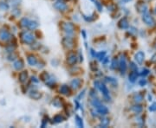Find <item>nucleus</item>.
<instances>
[{
    "label": "nucleus",
    "mask_w": 156,
    "mask_h": 128,
    "mask_svg": "<svg viewBox=\"0 0 156 128\" xmlns=\"http://www.w3.org/2000/svg\"><path fill=\"white\" fill-rule=\"evenodd\" d=\"M21 40L23 43H27V44H31L33 43L35 38L31 33L29 31H23V33H21Z\"/></svg>",
    "instance_id": "nucleus-1"
},
{
    "label": "nucleus",
    "mask_w": 156,
    "mask_h": 128,
    "mask_svg": "<svg viewBox=\"0 0 156 128\" xmlns=\"http://www.w3.org/2000/svg\"><path fill=\"white\" fill-rule=\"evenodd\" d=\"M95 85H96V88H99L101 90V92L103 94V95H104L105 98L107 99V100H110V97H109V93H108V88H107V87L105 86L104 84H102V83H101L100 81H95Z\"/></svg>",
    "instance_id": "nucleus-2"
},
{
    "label": "nucleus",
    "mask_w": 156,
    "mask_h": 128,
    "mask_svg": "<svg viewBox=\"0 0 156 128\" xmlns=\"http://www.w3.org/2000/svg\"><path fill=\"white\" fill-rule=\"evenodd\" d=\"M142 20L144 21L145 24H147L148 26H153L154 25V20H153V17L147 12L143 13V16H142Z\"/></svg>",
    "instance_id": "nucleus-3"
},
{
    "label": "nucleus",
    "mask_w": 156,
    "mask_h": 128,
    "mask_svg": "<svg viewBox=\"0 0 156 128\" xmlns=\"http://www.w3.org/2000/svg\"><path fill=\"white\" fill-rule=\"evenodd\" d=\"M62 28L68 35H72L74 33V30H75V27L71 23H63V24L62 25Z\"/></svg>",
    "instance_id": "nucleus-4"
},
{
    "label": "nucleus",
    "mask_w": 156,
    "mask_h": 128,
    "mask_svg": "<svg viewBox=\"0 0 156 128\" xmlns=\"http://www.w3.org/2000/svg\"><path fill=\"white\" fill-rule=\"evenodd\" d=\"M0 39L2 41H8L11 39V34L6 30H0Z\"/></svg>",
    "instance_id": "nucleus-5"
},
{
    "label": "nucleus",
    "mask_w": 156,
    "mask_h": 128,
    "mask_svg": "<svg viewBox=\"0 0 156 128\" xmlns=\"http://www.w3.org/2000/svg\"><path fill=\"white\" fill-rule=\"evenodd\" d=\"M62 44L64 45V47L67 48H71L74 46V42L73 39L70 37H65L62 40Z\"/></svg>",
    "instance_id": "nucleus-6"
},
{
    "label": "nucleus",
    "mask_w": 156,
    "mask_h": 128,
    "mask_svg": "<svg viewBox=\"0 0 156 128\" xmlns=\"http://www.w3.org/2000/svg\"><path fill=\"white\" fill-rule=\"evenodd\" d=\"M54 7L56 10L61 11H66V9H67V5H66V4L63 3V2H61V1H58V2H56V3H55Z\"/></svg>",
    "instance_id": "nucleus-7"
},
{
    "label": "nucleus",
    "mask_w": 156,
    "mask_h": 128,
    "mask_svg": "<svg viewBox=\"0 0 156 128\" xmlns=\"http://www.w3.org/2000/svg\"><path fill=\"white\" fill-rule=\"evenodd\" d=\"M136 9L138 10L139 12L145 13V12H147V5H146L145 3H143V2H139V3L136 5Z\"/></svg>",
    "instance_id": "nucleus-8"
},
{
    "label": "nucleus",
    "mask_w": 156,
    "mask_h": 128,
    "mask_svg": "<svg viewBox=\"0 0 156 128\" xmlns=\"http://www.w3.org/2000/svg\"><path fill=\"white\" fill-rule=\"evenodd\" d=\"M119 69L122 74H124L125 71L127 69V64H126V60L124 57H122L120 59V62H119Z\"/></svg>",
    "instance_id": "nucleus-9"
},
{
    "label": "nucleus",
    "mask_w": 156,
    "mask_h": 128,
    "mask_svg": "<svg viewBox=\"0 0 156 128\" xmlns=\"http://www.w3.org/2000/svg\"><path fill=\"white\" fill-rule=\"evenodd\" d=\"M144 58H145V55H144V53L142 51L138 52L135 55V56H134V59H135L136 62L138 64H142L144 61Z\"/></svg>",
    "instance_id": "nucleus-10"
},
{
    "label": "nucleus",
    "mask_w": 156,
    "mask_h": 128,
    "mask_svg": "<svg viewBox=\"0 0 156 128\" xmlns=\"http://www.w3.org/2000/svg\"><path fill=\"white\" fill-rule=\"evenodd\" d=\"M67 61H68V63H69V65H74V64H75L77 61L76 55H75L74 53L69 54V55H68V58H67Z\"/></svg>",
    "instance_id": "nucleus-11"
},
{
    "label": "nucleus",
    "mask_w": 156,
    "mask_h": 128,
    "mask_svg": "<svg viewBox=\"0 0 156 128\" xmlns=\"http://www.w3.org/2000/svg\"><path fill=\"white\" fill-rule=\"evenodd\" d=\"M82 83H83V81H82L81 79H74V80L71 81L70 85H71V87L74 89H78L81 87Z\"/></svg>",
    "instance_id": "nucleus-12"
},
{
    "label": "nucleus",
    "mask_w": 156,
    "mask_h": 128,
    "mask_svg": "<svg viewBox=\"0 0 156 128\" xmlns=\"http://www.w3.org/2000/svg\"><path fill=\"white\" fill-rule=\"evenodd\" d=\"M23 66H24V63H23V60H21V59L17 60V61H16L15 62L13 63V67H14L17 70H21L23 68Z\"/></svg>",
    "instance_id": "nucleus-13"
},
{
    "label": "nucleus",
    "mask_w": 156,
    "mask_h": 128,
    "mask_svg": "<svg viewBox=\"0 0 156 128\" xmlns=\"http://www.w3.org/2000/svg\"><path fill=\"white\" fill-rule=\"evenodd\" d=\"M119 27H120L121 29H127L128 27V19L126 18V17H124V18H122V20L119 22Z\"/></svg>",
    "instance_id": "nucleus-14"
},
{
    "label": "nucleus",
    "mask_w": 156,
    "mask_h": 128,
    "mask_svg": "<svg viewBox=\"0 0 156 128\" xmlns=\"http://www.w3.org/2000/svg\"><path fill=\"white\" fill-rule=\"evenodd\" d=\"M27 79H28V73H27V71L21 72L20 75H19V81H20V82L24 83L27 81Z\"/></svg>",
    "instance_id": "nucleus-15"
},
{
    "label": "nucleus",
    "mask_w": 156,
    "mask_h": 128,
    "mask_svg": "<svg viewBox=\"0 0 156 128\" xmlns=\"http://www.w3.org/2000/svg\"><path fill=\"white\" fill-rule=\"evenodd\" d=\"M96 109H97V112H98L99 113L103 114V115H105V114H107L108 112V108H107L106 106H101V105H100V106H97Z\"/></svg>",
    "instance_id": "nucleus-16"
},
{
    "label": "nucleus",
    "mask_w": 156,
    "mask_h": 128,
    "mask_svg": "<svg viewBox=\"0 0 156 128\" xmlns=\"http://www.w3.org/2000/svg\"><path fill=\"white\" fill-rule=\"evenodd\" d=\"M27 61H28V63L30 64V66H35L37 62V61H36V58L33 55H30L28 56V58H27Z\"/></svg>",
    "instance_id": "nucleus-17"
},
{
    "label": "nucleus",
    "mask_w": 156,
    "mask_h": 128,
    "mask_svg": "<svg viewBox=\"0 0 156 128\" xmlns=\"http://www.w3.org/2000/svg\"><path fill=\"white\" fill-rule=\"evenodd\" d=\"M60 92H61L62 94H64V95H69V93H70V90H69V88L68 86H66V85H62V86L61 87V88H60Z\"/></svg>",
    "instance_id": "nucleus-18"
},
{
    "label": "nucleus",
    "mask_w": 156,
    "mask_h": 128,
    "mask_svg": "<svg viewBox=\"0 0 156 128\" xmlns=\"http://www.w3.org/2000/svg\"><path fill=\"white\" fill-rule=\"evenodd\" d=\"M137 76H138L137 71H132L129 75V81L131 82H134L136 81V79H137Z\"/></svg>",
    "instance_id": "nucleus-19"
},
{
    "label": "nucleus",
    "mask_w": 156,
    "mask_h": 128,
    "mask_svg": "<svg viewBox=\"0 0 156 128\" xmlns=\"http://www.w3.org/2000/svg\"><path fill=\"white\" fill-rule=\"evenodd\" d=\"M30 96L31 98L35 99V100H38L39 98H41V94L38 92H36V91H31L30 94Z\"/></svg>",
    "instance_id": "nucleus-20"
},
{
    "label": "nucleus",
    "mask_w": 156,
    "mask_h": 128,
    "mask_svg": "<svg viewBox=\"0 0 156 128\" xmlns=\"http://www.w3.org/2000/svg\"><path fill=\"white\" fill-rule=\"evenodd\" d=\"M132 111L136 112V113H139L142 111V106H140V105H135V106H134L133 107L131 108Z\"/></svg>",
    "instance_id": "nucleus-21"
},
{
    "label": "nucleus",
    "mask_w": 156,
    "mask_h": 128,
    "mask_svg": "<svg viewBox=\"0 0 156 128\" xmlns=\"http://www.w3.org/2000/svg\"><path fill=\"white\" fill-rule=\"evenodd\" d=\"M109 125V119H107V118H104V119H101V124H100V126L101 127H107Z\"/></svg>",
    "instance_id": "nucleus-22"
},
{
    "label": "nucleus",
    "mask_w": 156,
    "mask_h": 128,
    "mask_svg": "<svg viewBox=\"0 0 156 128\" xmlns=\"http://www.w3.org/2000/svg\"><path fill=\"white\" fill-rule=\"evenodd\" d=\"M134 101L135 102L139 103V102L142 101V100H143V95L140 94H136L134 97Z\"/></svg>",
    "instance_id": "nucleus-23"
},
{
    "label": "nucleus",
    "mask_w": 156,
    "mask_h": 128,
    "mask_svg": "<svg viewBox=\"0 0 156 128\" xmlns=\"http://www.w3.org/2000/svg\"><path fill=\"white\" fill-rule=\"evenodd\" d=\"M37 27V24H36V22H33V21H30L29 22V24H28V27L27 28H29L30 30H35V29Z\"/></svg>",
    "instance_id": "nucleus-24"
},
{
    "label": "nucleus",
    "mask_w": 156,
    "mask_h": 128,
    "mask_svg": "<svg viewBox=\"0 0 156 128\" xmlns=\"http://www.w3.org/2000/svg\"><path fill=\"white\" fill-rule=\"evenodd\" d=\"M75 122H76V125L79 127H83V119L79 117V116H75Z\"/></svg>",
    "instance_id": "nucleus-25"
},
{
    "label": "nucleus",
    "mask_w": 156,
    "mask_h": 128,
    "mask_svg": "<svg viewBox=\"0 0 156 128\" xmlns=\"http://www.w3.org/2000/svg\"><path fill=\"white\" fill-rule=\"evenodd\" d=\"M105 55H106V52L103 51V52H99V53L95 54V55H96V57L98 58V60H100V61H102L103 58H104Z\"/></svg>",
    "instance_id": "nucleus-26"
},
{
    "label": "nucleus",
    "mask_w": 156,
    "mask_h": 128,
    "mask_svg": "<svg viewBox=\"0 0 156 128\" xmlns=\"http://www.w3.org/2000/svg\"><path fill=\"white\" fill-rule=\"evenodd\" d=\"M29 22H30V20H29V19H27V18H23L22 20H21V22H20L21 26H22V27H28Z\"/></svg>",
    "instance_id": "nucleus-27"
},
{
    "label": "nucleus",
    "mask_w": 156,
    "mask_h": 128,
    "mask_svg": "<svg viewBox=\"0 0 156 128\" xmlns=\"http://www.w3.org/2000/svg\"><path fill=\"white\" fill-rule=\"evenodd\" d=\"M54 120H55V122H56V123H60V122L63 121L64 118L61 115H56L54 117Z\"/></svg>",
    "instance_id": "nucleus-28"
},
{
    "label": "nucleus",
    "mask_w": 156,
    "mask_h": 128,
    "mask_svg": "<svg viewBox=\"0 0 156 128\" xmlns=\"http://www.w3.org/2000/svg\"><path fill=\"white\" fill-rule=\"evenodd\" d=\"M118 67V62H117V60L116 59H114L112 61V66H111V68L112 69H116V68Z\"/></svg>",
    "instance_id": "nucleus-29"
},
{
    "label": "nucleus",
    "mask_w": 156,
    "mask_h": 128,
    "mask_svg": "<svg viewBox=\"0 0 156 128\" xmlns=\"http://www.w3.org/2000/svg\"><path fill=\"white\" fill-rule=\"evenodd\" d=\"M148 74H149V70H148V69H142L141 73H140V75H141V76H146Z\"/></svg>",
    "instance_id": "nucleus-30"
},
{
    "label": "nucleus",
    "mask_w": 156,
    "mask_h": 128,
    "mask_svg": "<svg viewBox=\"0 0 156 128\" xmlns=\"http://www.w3.org/2000/svg\"><path fill=\"white\" fill-rule=\"evenodd\" d=\"M149 110L151 112H154L156 111V103H153L151 106H149Z\"/></svg>",
    "instance_id": "nucleus-31"
},
{
    "label": "nucleus",
    "mask_w": 156,
    "mask_h": 128,
    "mask_svg": "<svg viewBox=\"0 0 156 128\" xmlns=\"http://www.w3.org/2000/svg\"><path fill=\"white\" fill-rule=\"evenodd\" d=\"M107 81H108V82H110V83H114V84H117V81H116V80L115 79H114V78H107Z\"/></svg>",
    "instance_id": "nucleus-32"
},
{
    "label": "nucleus",
    "mask_w": 156,
    "mask_h": 128,
    "mask_svg": "<svg viewBox=\"0 0 156 128\" xmlns=\"http://www.w3.org/2000/svg\"><path fill=\"white\" fill-rule=\"evenodd\" d=\"M95 5H96V6H97V8H98L99 11H101V10H102V7H101V5H100V3H99L98 1H95Z\"/></svg>",
    "instance_id": "nucleus-33"
},
{
    "label": "nucleus",
    "mask_w": 156,
    "mask_h": 128,
    "mask_svg": "<svg viewBox=\"0 0 156 128\" xmlns=\"http://www.w3.org/2000/svg\"><path fill=\"white\" fill-rule=\"evenodd\" d=\"M130 67H131V69H132V70L133 71H137V67H136L135 65H134V63H131V66H130Z\"/></svg>",
    "instance_id": "nucleus-34"
},
{
    "label": "nucleus",
    "mask_w": 156,
    "mask_h": 128,
    "mask_svg": "<svg viewBox=\"0 0 156 128\" xmlns=\"http://www.w3.org/2000/svg\"><path fill=\"white\" fill-rule=\"evenodd\" d=\"M146 83H147V81H146L145 80H144V79H143V80H141V81H140V86H144V85H145Z\"/></svg>",
    "instance_id": "nucleus-35"
},
{
    "label": "nucleus",
    "mask_w": 156,
    "mask_h": 128,
    "mask_svg": "<svg viewBox=\"0 0 156 128\" xmlns=\"http://www.w3.org/2000/svg\"><path fill=\"white\" fill-rule=\"evenodd\" d=\"M151 61H153V62H156V54H155V55H153V57H152Z\"/></svg>",
    "instance_id": "nucleus-36"
},
{
    "label": "nucleus",
    "mask_w": 156,
    "mask_h": 128,
    "mask_svg": "<svg viewBox=\"0 0 156 128\" xmlns=\"http://www.w3.org/2000/svg\"><path fill=\"white\" fill-rule=\"evenodd\" d=\"M124 2H129V1H131V0H123Z\"/></svg>",
    "instance_id": "nucleus-37"
},
{
    "label": "nucleus",
    "mask_w": 156,
    "mask_h": 128,
    "mask_svg": "<svg viewBox=\"0 0 156 128\" xmlns=\"http://www.w3.org/2000/svg\"><path fill=\"white\" fill-rule=\"evenodd\" d=\"M155 12H156V11H155Z\"/></svg>",
    "instance_id": "nucleus-38"
},
{
    "label": "nucleus",
    "mask_w": 156,
    "mask_h": 128,
    "mask_svg": "<svg viewBox=\"0 0 156 128\" xmlns=\"http://www.w3.org/2000/svg\"><path fill=\"white\" fill-rule=\"evenodd\" d=\"M155 48H156V46H155Z\"/></svg>",
    "instance_id": "nucleus-39"
}]
</instances>
